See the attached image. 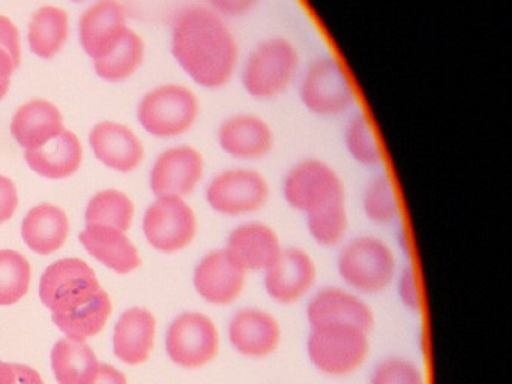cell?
<instances>
[{
  "mask_svg": "<svg viewBox=\"0 0 512 384\" xmlns=\"http://www.w3.org/2000/svg\"><path fill=\"white\" fill-rule=\"evenodd\" d=\"M203 153L191 144L167 147L155 159L151 170V189L155 197H179L187 200L205 179Z\"/></svg>",
  "mask_w": 512,
  "mask_h": 384,
  "instance_id": "4fadbf2b",
  "label": "cell"
},
{
  "mask_svg": "<svg viewBox=\"0 0 512 384\" xmlns=\"http://www.w3.org/2000/svg\"><path fill=\"white\" fill-rule=\"evenodd\" d=\"M19 62L8 51L0 48V101L7 98Z\"/></svg>",
  "mask_w": 512,
  "mask_h": 384,
  "instance_id": "ab89813d",
  "label": "cell"
},
{
  "mask_svg": "<svg viewBox=\"0 0 512 384\" xmlns=\"http://www.w3.org/2000/svg\"><path fill=\"white\" fill-rule=\"evenodd\" d=\"M341 281L364 296L383 293L397 276V257L389 243L377 236H358L341 248L337 257Z\"/></svg>",
  "mask_w": 512,
  "mask_h": 384,
  "instance_id": "8992f818",
  "label": "cell"
},
{
  "mask_svg": "<svg viewBox=\"0 0 512 384\" xmlns=\"http://www.w3.org/2000/svg\"><path fill=\"white\" fill-rule=\"evenodd\" d=\"M317 264L305 249L284 248L263 272V288L278 305H293L308 296L317 281Z\"/></svg>",
  "mask_w": 512,
  "mask_h": 384,
  "instance_id": "9a60e30c",
  "label": "cell"
},
{
  "mask_svg": "<svg viewBox=\"0 0 512 384\" xmlns=\"http://www.w3.org/2000/svg\"><path fill=\"white\" fill-rule=\"evenodd\" d=\"M68 231L67 213L55 204H38L23 219V240L37 254L49 255L58 251L67 240Z\"/></svg>",
  "mask_w": 512,
  "mask_h": 384,
  "instance_id": "484cf974",
  "label": "cell"
},
{
  "mask_svg": "<svg viewBox=\"0 0 512 384\" xmlns=\"http://www.w3.org/2000/svg\"><path fill=\"white\" fill-rule=\"evenodd\" d=\"M40 297L52 311L53 323L74 341L98 335L112 312L109 294L80 258L50 264L41 276Z\"/></svg>",
  "mask_w": 512,
  "mask_h": 384,
  "instance_id": "7a4b0ae2",
  "label": "cell"
},
{
  "mask_svg": "<svg viewBox=\"0 0 512 384\" xmlns=\"http://www.w3.org/2000/svg\"><path fill=\"white\" fill-rule=\"evenodd\" d=\"M19 206L16 183L10 177L0 174V224L10 221Z\"/></svg>",
  "mask_w": 512,
  "mask_h": 384,
  "instance_id": "f35d334b",
  "label": "cell"
},
{
  "mask_svg": "<svg viewBox=\"0 0 512 384\" xmlns=\"http://www.w3.org/2000/svg\"><path fill=\"white\" fill-rule=\"evenodd\" d=\"M224 249L238 266L250 273L265 272L280 257L284 246L271 224L247 219L230 230Z\"/></svg>",
  "mask_w": 512,
  "mask_h": 384,
  "instance_id": "ac0fdd59",
  "label": "cell"
},
{
  "mask_svg": "<svg viewBox=\"0 0 512 384\" xmlns=\"http://www.w3.org/2000/svg\"><path fill=\"white\" fill-rule=\"evenodd\" d=\"M281 197L290 209L307 216L347 200V192L334 165L317 156H307L287 168L281 179Z\"/></svg>",
  "mask_w": 512,
  "mask_h": 384,
  "instance_id": "ba28073f",
  "label": "cell"
},
{
  "mask_svg": "<svg viewBox=\"0 0 512 384\" xmlns=\"http://www.w3.org/2000/svg\"><path fill=\"white\" fill-rule=\"evenodd\" d=\"M0 384H44V381L31 366L0 360Z\"/></svg>",
  "mask_w": 512,
  "mask_h": 384,
  "instance_id": "8d00e7d4",
  "label": "cell"
},
{
  "mask_svg": "<svg viewBox=\"0 0 512 384\" xmlns=\"http://www.w3.org/2000/svg\"><path fill=\"white\" fill-rule=\"evenodd\" d=\"M134 204L118 189L97 192L86 207V225H107L127 231L133 222Z\"/></svg>",
  "mask_w": 512,
  "mask_h": 384,
  "instance_id": "4dcf8cb0",
  "label": "cell"
},
{
  "mask_svg": "<svg viewBox=\"0 0 512 384\" xmlns=\"http://www.w3.org/2000/svg\"><path fill=\"white\" fill-rule=\"evenodd\" d=\"M370 384H425V375L413 360L392 356L374 366Z\"/></svg>",
  "mask_w": 512,
  "mask_h": 384,
  "instance_id": "836d02e7",
  "label": "cell"
},
{
  "mask_svg": "<svg viewBox=\"0 0 512 384\" xmlns=\"http://www.w3.org/2000/svg\"><path fill=\"white\" fill-rule=\"evenodd\" d=\"M92 384H127V377L115 366L100 363L97 377Z\"/></svg>",
  "mask_w": 512,
  "mask_h": 384,
  "instance_id": "60d3db41",
  "label": "cell"
},
{
  "mask_svg": "<svg viewBox=\"0 0 512 384\" xmlns=\"http://www.w3.org/2000/svg\"><path fill=\"white\" fill-rule=\"evenodd\" d=\"M25 161L34 173L44 179H67L82 165L83 144L76 132L65 129L46 146L25 152Z\"/></svg>",
  "mask_w": 512,
  "mask_h": 384,
  "instance_id": "7402d4cb",
  "label": "cell"
},
{
  "mask_svg": "<svg viewBox=\"0 0 512 384\" xmlns=\"http://www.w3.org/2000/svg\"><path fill=\"white\" fill-rule=\"evenodd\" d=\"M80 242L86 251L115 270L119 275L133 272L142 264L136 246L128 239L125 231L107 225H86L80 233Z\"/></svg>",
  "mask_w": 512,
  "mask_h": 384,
  "instance_id": "603a6c76",
  "label": "cell"
},
{
  "mask_svg": "<svg viewBox=\"0 0 512 384\" xmlns=\"http://www.w3.org/2000/svg\"><path fill=\"white\" fill-rule=\"evenodd\" d=\"M356 327L310 329L307 356L311 365L328 377H349L370 356V336Z\"/></svg>",
  "mask_w": 512,
  "mask_h": 384,
  "instance_id": "9c48e42d",
  "label": "cell"
},
{
  "mask_svg": "<svg viewBox=\"0 0 512 384\" xmlns=\"http://www.w3.org/2000/svg\"><path fill=\"white\" fill-rule=\"evenodd\" d=\"M146 59L145 39L130 29L107 56L94 60V71L107 83H122L133 77Z\"/></svg>",
  "mask_w": 512,
  "mask_h": 384,
  "instance_id": "f1b7e54d",
  "label": "cell"
},
{
  "mask_svg": "<svg viewBox=\"0 0 512 384\" xmlns=\"http://www.w3.org/2000/svg\"><path fill=\"white\" fill-rule=\"evenodd\" d=\"M310 329L356 327L370 332L376 323L373 308L361 294L349 288L325 287L317 291L305 309Z\"/></svg>",
  "mask_w": 512,
  "mask_h": 384,
  "instance_id": "5bb4252c",
  "label": "cell"
},
{
  "mask_svg": "<svg viewBox=\"0 0 512 384\" xmlns=\"http://www.w3.org/2000/svg\"><path fill=\"white\" fill-rule=\"evenodd\" d=\"M65 129L61 108L46 98L23 102L14 111L10 123L11 135L25 152L46 146Z\"/></svg>",
  "mask_w": 512,
  "mask_h": 384,
  "instance_id": "44dd1931",
  "label": "cell"
},
{
  "mask_svg": "<svg viewBox=\"0 0 512 384\" xmlns=\"http://www.w3.org/2000/svg\"><path fill=\"white\" fill-rule=\"evenodd\" d=\"M305 227L313 242L322 248L340 245L349 230L347 200L329 204L305 216Z\"/></svg>",
  "mask_w": 512,
  "mask_h": 384,
  "instance_id": "1f68e13d",
  "label": "cell"
},
{
  "mask_svg": "<svg viewBox=\"0 0 512 384\" xmlns=\"http://www.w3.org/2000/svg\"><path fill=\"white\" fill-rule=\"evenodd\" d=\"M230 347L247 359L272 356L283 341L280 321L266 309L247 306L236 311L227 326Z\"/></svg>",
  "mask_w": 512,
  "mask_h": 384,
  "instance_id": "2e32d148",
  "label": "cell"
},
{
  "mask_svg": "<svg viewBox=\"0 0 512 384\" xmlns=\"http://www.w3.org/2000/svg\"><path fill=\"white\" fill-rule=\"evenodd\" d=\"M304 63L299 45L290 36L275 33L242 53L236 80L253 101L274 102L296 86Z\"/></svg>",
  "mask_w": 512,
  "mask_h": 384,
  "instance_id": "3957f363",
  "label": "cell"
},
{
  "mask_svg": "<svg viewBox=\"0 0 512 384\" xmlns=\"http://www.w3.org/2000/svg\"><path fill=\"white\" fill-rule=\"evenodd\" d=\"M208 8L226 20H241L259 8L262 0H203Z\"/></svg>",
  "mask_w": 512,
  "mask_h": 384,
  "instance_id": "d590c367",
  "label": "cell"
},
{
  "mask_svg": "<svg viewBox=\"0 0 512 384\" xmlns=\"http://www.w3.org/2000/svg\"><path fill=\"white\" fill-rule=\"evenodd\" d=\"M0 48L8 51L20 63V59H22V35H20L17 24L4 14H0Z\"/></svg>",
  "mask_w": 512,
  "mask_h": 384,
  "instance_id": "74e56055",
  "label": "cell"
},
{
  "mask_svg": "<svg viewBox=\"0 0 512 384\" xmlns=\"http://www.w3.org/2000/svg\"><path fill=\"white\" fill-rule=\"evenodd\" d=\"M157 320L152 312L131 308L119 318L113 336L115 354L128 365H139L149 359L154 348Z\"/></svg>",
  "mask_w": 512,
  "mask_h": 384,
  "instance_id": "cb8c5ba5",
  "label": "cell"
},
{
  "mask_svg": "<svg viewBox=\"0 0 512 384\" xmlns=\"http://www.w3.org/2000/svg\"><path fill=\"white\" fill-rule=\"evenodd\" d=\"M397 294L404 308L416 312V314L421 311V285H419L418 273L413 267H406V269L401 270L397 279Z\"/></svg>",
  "mask_w": 512,
  "mask_h": 384,
  "instance_id": "e575fe53",
  "label": "cell"
},
{
  "mask_svg": "<svg viewBox=\"0 0 512 384\" xmlns=\"http://www.w3.org/2000/svg\"><path fill=\"white\" fill-rule=\"evenodd\" d=\"M272 189L268 177L253 165L236 164L211 177L206 204L224 218H247L268 206Z\"/></svg>",
  "mask_w": 512,
  "mask_h": 384,
  "instance_id": "52a82bcc",
  "label": "cell"
},
{
  "mask_svg": "<svg viewBox=\"0 0 512 384\" xmlns=\"http://www.w3.org/2000/svg\"><path fill=\"white\" fill-rule=\"evenodd\" d=\"M295 89L302 108L319 119H340L359 108L355 81L334 53L317 54L304 63Z\"/></svg>",
  "mask_w": 512,
  "mask_h": 384,
  "instance_id": "277c9868",
  "label": "cell"
},
{
  "mask_svg": "<svg viewBox=\"0 0 512 384\" xmlns=\"http://www.w3.org/2000/svg\"><path fill=\"white\" fill-rule=\"evenodd\" d=\"M193 282L199 296L209 305L227 306L244 293L247 272L233 261L226 249H214L200 258Z\"/></svg>",
  "mask_w": 512,
  "mask_h": 384,
  "instance_id": "d6986e66",
  "label": "cell"
},
{
  "mask_svg": "<svg viewBox=\"0 0 512 384\" xmlns=\"http://www.w3.org/2000/svg\"><path fill=\"white\" fill-rule=\"evenodd\" d=\"M170 53L194 86L215 92L236 80L242 48L229 20L205 3H190L173 17Z\"/></svg>",
  "mask_w": 512,
  "mask_h": 384,
  "instance_id": "6da1fadb",
  "label": "cell"
},
{
  "mask_svg": "<svg viewBox=\"0 0 512 384\" xmlns=\"http://www.w3.org/2000/svg\"><path fill=\"white\" fill-rule=\"evenodd\" d=\"M215 141L218 149L236 164L253 165L274 152L277 135L265 116L241 110L221 119Z\"/></svg>",
  "mask_w": 512,
  "mask_h": 384,
  "instance_id": "30bf717a",
  "label": "cell"
},
{
  "mask_svg": "<svg viewBox=\"0 0 512 384\" xmlns=\"http://www.w3.org/2000/svg\"><path fill=\"white\" fill-rule=\"evenodd\" d=\"M31 264L20 252L13 249L0 251V305L10 306L19 302L29 290Z\"/></svg>",
  "mask_w": 512,
  "mask_h": 384,
  "instance_id": "d6a6232c",
  "label": "cell"
},
{
  "mask_svg": "<svg viewBox=\"0 0 512 384\" xmlns=\"http://www.w3.org/2000/svg\"><path fill=\"white\" fill-rule=\"evenodd\" d=\"M362 212L368 221L377 225H391L401 216V201L394 177L386 171H377L362 191Z\"/></svg>",
  "mask_w": 512,
  "mask_h": 384,
  "instance_id": "f546056e",
  "label": "cell"
},
{
  "mask_svg": "<svg viewBox=\"0 0 512 384\" xmlns=\"http://www.w3.org/2000/svg\"><path fill=\"white\" fill-rule=\"evenodd\" d=\"M343 146L355 164L367 170H380L385 165V150L370 114L356 108L346 117Z\"/></svg>",
  "mask_w": 512,
  "mask_h": 384,
  "instance_id": "4316f807",
  "label": "cell"
},
{
  "mask_svg": "<svg viewBox=\"0 0 512 384\" xmlns=\"http://www.w3.org/2000/svg\"><path fill=\"white\" fill-rule=\"evenodd\" d=\"M130 30L128 14L119 0H95L79 18V42L94 62L107 56Z\"/></svg>",
  "mask_w": 512,
  "mask_h": 384,
  "instance_id": "e0dca14e",
  "label": "cell"
},
{
  "mask_svg": "<svg viewBox=\"0 0 512 384\" xmlns=\"http://www.w3.org/2000/svg\"><path fill=\"white\" fill-rule=\"evenodd\" d=\"M70 38V15L61 6H40L29 18V51L38 59L52 60L64 50Z\"/></svg>",
  "mask_w": 512,
  "mask_h": 384,
  "instance_id": "d4e9b609",
  "label": "cell"
},
{
  "mask_svg": "<svg viewBox=\"0 0 512 384\" xmlns=\"http://www.w3.org/2000/svg\"><path fill=\"white\" fill-rule=\"evenodd\" d=\"M89 146L95 158L110 170L130 173L145 158V146L139 135L116 120H101L89 132Z\"/></svg>",
  "mask_w": 512,
  "mask_h": 384,
  "instance_id": "ffe728a7",
  "label": "cell"
},
{
  "mask_svg": "<svg viewBox=\"0 0 512 384\" xmlns=\"http://www.w3.org/2000/svg\"><path fill=\"white\" fill-rule=\"evenodd\" d=\"M68 2L83 3V2H86V0H68Z\"/></svg>",
  "mask_w": 512,
  "mask_h": 384,
  "instance_id": "b9f144b4",
  "label": "cell"
},
{
  "mask_svg": "<svg viewBox=\"0 0 512 384\" xmlns=\"http://www.w3.org/2000/svg\"><path fill=\"white\" fill-rule=\"evenodd\" d=\"M221 336L217 324L202 312H184L170 324L166 350L170 360L187 369L209 365L220 353Z\"/></svg>",
  "mask_w": 512,
  "mask_h": 384,
  "instance_id": "8fae6325",
  "label": "cell"
},
{
  "mask_svg": "<svg viewBox=\"0 0 512 384\" xmlns=\"http://www.w3.org/2000/svg\"><path fill=\"white\" fill-rule=\"evenodd\" d=\"M199 230L196 212L185 198L157 197L143 216L146 239L158 251L173 254L187 248Z\"/></svg>",
  "mask_w": 512,
  "mask_h": 384,
  "instance_id": "7c38bea8",
  "label": "cell"
},
{
  "mask_svg": "<svg viewBox=\"0 0 512 384\" xmlns=\"http://www.w3.org/2000/svg\"><path fill=\"white\" fill-rule=\"evenodd\" d=\"M202 116V102L193 87L163 83L146 92L137 105V120L146 134L175 140L190 134Z\"/></svg>",
  "mask_w": 512,
  "mask_h": 384,
  "instance_id": "5b68a950",
  "label": "cell"
},
{
  "mask_svg": "<svg viewBox=\"0 0 512 384\" xmlns=\"http://www.w3.org/2000/svg\"><path fill=\"white\" fill-rule=\"evenodd\" d=\"M97 356L85 341L61 339L52 350V368L59 384H92L98 372Z\"/></svg>",
  "mask_w": 512,
  "mask_h": 384,
  "instance_id": "83f0119b",
  "label": "cell"
}]
</instances>
